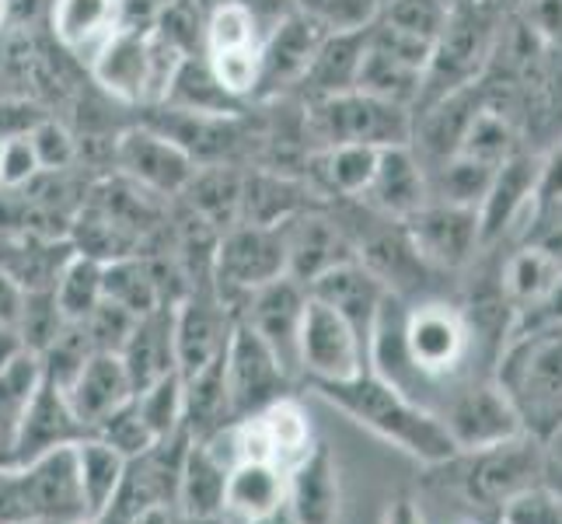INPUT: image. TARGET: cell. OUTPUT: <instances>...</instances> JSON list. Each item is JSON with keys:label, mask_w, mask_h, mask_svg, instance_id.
Returning a JSON list of instances; mask_svg holds the SVG:
<instances>
[{"label": "cell", "mask_w": 562, "mask_h": 524, "mask_svg": "<svg viewBox=\"0 0 562 524\" xmlns=\"http://www.w3.org/2000/svg\"><path fill=\"white\" fill-rule=\"evenodd\" d=\"M307 388L328 405H336L353 423H360L363 431L387 441L402 455L423 461L426 469L448 461L458 451L448 426L374 371H363L350 381H322Z\"/></svg>", "instance_id": "6da1fadb"}, {"label": "cell", "mask_w": 562, "mask_h": 524, "mask_svg": "<svg viewBox=\"0 0 562 524\" xmlns=\"http://www.w3.org/2000/svg\"><path fill=\"white\" fill-rule=\"evenodd\" d=\"M434 472H440V487L472 511L475 524H496L517 493L549 482V444L520 431L486 448L454 451L448 461L434 465Z\"/></svg>", "instance_id": "7a4b0ae2"}, {"label": "cell", "mask_w": 562, "mask_h": 524, "mask_svg": "<svg viewBox=\"0 0 562 524\" xmlns=\"http://www.w3.org/2000/svg\"><path fill=\"white\" fill-rule=\"evenodd\" d=\"M493 378L514 405L520 431L541 444L562 434V322L517 328L496 357Z\"/></svg>", "instance_id": "3957f363"}, {"label": "cell", "mask_w": 562, "mask_h": 524, "mask_svg": "<svg viewBox=\"0 0 562 524\" xmlns=\"http://www.w3.org/2000/svg\"><path fill=\"white\" fill-rule=\"evenodd\" d=\"M186 56H192V53L179 49L154 25H147V29L123 25L88 60V74L109 99L123 102V105L150 109L168 99L171 81H176Z\"/></svg>", "instance_id": "277c9868"}, {"label": "cell", "mask_w": 562, "mask_h": 524, "mask_svg": "<svg viewBox=\"0 0 562 524\" xmlns=\"http://www.w3.org/2000/svg\"><path fill=\"white\" fill-rule=\"evenodd\" d=\"M301 123L312 150L339 144L402 147L413 141V109L374 99L360 88L301 102Z\"/></svg>", "instance_id": "5b68a950"}, {"label": "cell", "mask_w": 562, "mask_h": 524, "mask_svg": "<svg viewBox=\"0 0 562 524\" xmlns=\"http://www.w3.org/2000/svg\"><path fill=\"white\" fill-rule=\"evenodd\" d=\"M262 43L266 25L241 0H224L210 11L203 25V60L217 77V85L235 102H256L262 81Z\"/></svg>", "instance_id": "8992f818"}, {"label": "cell", "mask_w": 562, "mask_h": 524, "mask_svg": "<svg viewBox=\"0 0 562 524\" xmlns=\"http://www.w3.org/2000/svg\"><path fill=\"white\" fill-rule=\"evenodd\" d=\"M286 277V252H283V235L280 224H231L217 238L213 248V287L217 294L235 308L251 294L256 287Z\"/></svg>", "instance_id": "52a82bcc"}, {"label": "cell", "mask_w": 562, "mask_h": 524, "mask_svg": "<svg viewBox=\"0 0 562 524\" xmlns=\"http://www.w3.org/2000/svg\"><path fill=\"white\" fill-rule=\"evenodd\" d=\"M297 364L304 384L322 381H350L363 371H371L367 346L357 336V328L346 322L336 308L307 294L301 336H297Z\"/></svg>", "instance_id": "ba28073f"}, {"label": "cell", "mask_w": 562, "mask_h": 524, "mask_svg": "<svg viewBox=\"0 0 562 524\" xmlns=\"http://www.w3.org/2000/svg\"><path fill=\"white\" fill-rule=\"evenodd\" d=\"M112 165L115 175H123L126 182L140 186L144 192L158 200L182 197V189L196 175V161L189 158V150L176 144L168 133L154 130L150 123H133L120 137L112 141Z\"/></svg>", "instance_id": "9c48e42d"}, {"label": "cell", "mask_w": 562, "mask_h": 524, "mask_svg": "<svg viewBox=\"0 0 562 524\" xmlns=\"http://www.w3.org/2000/svg\"><path fill=\"white\" fill-rule=\"evenodd\" d=\"M416 256L440 274L443 280L469 274L472 263L482 256L479 238V210L426 200L409 221H402Z\"/></svg>", "instance_id": "30bf717a"}, {"label": "cell", "mask_w": 562, "mask_h": 524, "mask_svg": "<svg viewBox=\"0 0 562 524\" xmlns=\"http://www.w3.org/2000/svg\"><path fill=\"white\" fill-rule=\"evenodd\" d=\"M294 378L251 328L238 319L224 349V388L231 402V420H245L266 410L283 395H294Z\"/></svg>", "instance_id": "8fae6325"}, {"label": "cell", "mask_w": 562, "mask_h": 524, "mask_svg": "<svg viewBox=\"0 0 562 524\" xmlns=\"http://www.w3.org/2000/svg\"><path fill=\"white\" fill-rule=\"evenodd\" d=\"M77 444V441H74ZM74 444L53 448L25 465H11L22 508L29 521L46 524H88V508L77 479V458Z\"/></svg>", "instance_id": "7c38bea8"}, {"label": "cell", "mask_w": 562, "mask_h": 524, "mask_svg": "<svg viewBox=\"0 0 562 524\" xmlns=\"http://www.w3.org/2000/svg\"><path fill=\"white\" fill-rule=\"evenodd\" d=\"M235 322L238 312L217 294L213 280L192 283L176 301V371L192 378L210 367L227 349Z\"/></svg>", "instance_id": "4fadbf2b"}, {"label": "cell", "mask_w": 562, "mask_h": 524, "mask_svg": "<svg viewBox=\"0 0 562 524\" xmlns=\"http://www.w3.org/2000/svg\"><path fill=\"white\" fill-rule=\"evenodd\" d=\"M307 304V287H301L290 277H277L262 287H256L245 301L238 304V319L256 333L283 364V371L301 381V364H297V336H301V319Z\"/></svg>", "instance_id": "5bb4252c"}, {"label": "cell", "mask_w": 562, "mask_h": 524, "mask_svg": "<svg viewBox=\"0 0 562 524\" xmlns=\"http://www.w3.org/2000/svg\"><path fill=\"white\" fill-rule=\"evenodd\" d=\"M280 235L286 252V277L297 280L301 287H312L333 266L357 259L350 235H346V227L328 203L294 213V218L280 224Z\"/></svg>", "instance_id": "9a60e30c"}, {"label": "cell", "mask_w": 562, "mask_h": 524, "mask_svg": "<svg viewBox=\"0 0 562 524\" xmlns=\"http://www.w3.org/2000/svg\"><path fill=\"white\" fill-rule=\"evenodd\" d=\"M437 420L448 426L458 451L486 448V444L520 434V420L514 413V405L507 402V395H503V388L496 384L493 375L464 381L458 392L440 405Z\"/></svg>", "instance_id": "2e32d148"}, {"label": "cell", "mask_w": 562, "mask_h": 524, "mask_svg": "<svg viewBox=\"0 0 562 524\" xmlns=\"http://www.w3.org/2000/svg\"><path fill=\"white\" fill-rule=\"evenodd\" d=\"M541 161L531 154L517 150L503 161L493 175L486 197L479 203V238L482 252L496 248L503 238L520 231V224H535V189H538Z\"/></svg>", "instance_id": "e0dca14e"}, {"label": "cell", "mask_w": 562, "mask_h": 524, "mask_svg": "<svg viewBox=\"0 0 562 524\" xmlns=\"http://www.w3.org/2000/svg\"><path fill=\"white\" fill-rule=\"evenodd\" d=\"M322 38H325V29L294 8H290L283 18H277V22L266 29L262 81H259L256 102H277L286 91H297L301 77H304L307 64H312Z\"/></svg>", "instance_id": "ac0fdd59"}, {"label": "cell", "mask_w": 562, "mask_h": 524, "mask_svg": "<svg viewBox=\"0 0 562 524\" xmlns=\"http://www.w3.org/2000/svg\"><path fill=\"white\" fill-rule=\"evenodd\" d=\"M81 437H88V431L67 405V395L53 381L43 378V384H38V392L25 405V413L11 434L8 465H25L38 455L64 448V444H74Z\"/></svg>", "instance_id": "d6986e66"}, {"label": "cell", "mask_w": 562, "mask_h": 524, "mask_svg": "<svg viewBox=\"0 0 562 524\" xmlns=\"http://www.w3.org/2000/svg\"><path fill=\"white\" fill-rule=\"evenodd\" d=\"M307 294L325 301L328 308H336V312L357 328V336L367 346V360H371V333L392 290H387L360 259H346L328 269V274H322L307 287Z\"/></svg>", "instance_id": "ffe728a7"}, {"label": "cell", "mask_w": 562, "mask_h": 524, "mask_svg": "<svg viewBox=\"0 0 562 524\" xmlns=\"http://www.w3.org/2000/svg\"><path fill=\"white\" fill-rule=\"evenodd\" d=\"M426 200H430V189H426V168L419 165L413 147L402 144V147L381 150L374 179L357 203L381 213V218H387V221H409Z\"/></svg>", "instance_id": "44dd1931"}, {"label": "cell", "mask_w": 562, "mask_h": 524, "mask_svg": "<svg viewBox=\"0 0 562 524\" xmlns=\"http://www.w3.org/2000/svg\"><path fill=\"white\" fill-rule=\"evenodd\" d=\"M286 511L297 524H339V469L328 444H315L294 469H286Z\"/></svg>", "instance_id": "7402d4cb"}, {"label": "cell", "mask_w": 562, "mask_h": 524, "mask_svg": "<svg viewBox=\"0 0 562 524\" xmlns=\"http://www.w3.org/2000/svg\"><path fill=\"white\" fill-rule=\"evenodd\" d=\"M64 395H67V405L74 410V416L81 420L85 431L91 434L109 413H115L123 402L133 399V384L123 367V357L94 349L81 371L74 375V381L64 388Z\"/></svg>", "instance_id": "603a6c76"}, {"label": "cell", "mask_w": 562, "mask_h": 524, "mask_svg": "<svg viewBox=\"0 0 562 524\" xmlns=\"http://www.w3.org/2000/svg\"><path fill=\"white\" fill-rule=\"evenodd\" d=\"M49 29L64 53L88 60L123 29V0H53Z\"/></svg>", "instance_id": "cb8c5ba5"}, {"label": "cell", "mask_w": 562, "mask_h": 524, "mask_svg": "<svg viewBox=\"0 0 562 524\" xmlns=\"http://www.w3.org/2000/svg\"><path fill=\"white\" fill-rule=\"evenodd\" d=\"M381 150L384 147H367V144L322 147L307 154L304 175L325 203H357L374 179Z\"/></svg>", "instance_id": "d4e9b609"}, {"label": "cell", "mask_w": 562, "mask_h": 524, "mask_svg": "<svg viewBox=\"0 0 562 524\" xmlns=\"http://www.w3.org/2000/svg\"><path fill=\"white\" fill-rule=\"evenodd\" d=\"M374 25V22H371ZM367 29H346V32H325V38L318 43L312 64H307L301 85H297V99H325V94H339V91H353L357 77H360V64L367 53Z\"/></svg>", "instance_id": "484cf974"}, {"label": "cell", "mask_w": 562, "mask_h": 524, "mask_svg": "<svg viewBox=\"0 0 562 524\" xmlns=\"http://www.w3.org/2000/svg\"><path fill=\"white\" fill-rule=\"evenodd\" d=\"M120 357L133 392L176 371V304H161L158 312L140 315Z\"/></svg>", "instance_id": "4316f807"}, {"label": "cell", "mask_w": 562, "mask_h": 524, "mask_svg": "<svg viewBox=\"0 0 562 524\" xmlns=\"http://www.w3.org/2000/svg\"><path fill=\"white\" fill-rule=\"evenodd\" d=\"M286 472L269 461H235L224 482L221 514L231 524H256L283 508Z\"/></svg>", "instance_id": "83f0119b"}, {"label": "cell", "mask_w": 562, "mask_h": 524, "mask_svg": "<svg viewBox=\"0 0 562 524\" xmlns=\"http://www.w3.org/2000/svg\"><path fill=\"white\" fill-rule=\"evenodd\" d=\"M241 189L245 171L238 165H200L179 200H186V210L224 235L241 218Z\"/></svg>", "instance_id": "f1b7e54d"}, {"label": "cell", "mask_w": 562, "mask_h": 524, "mask_svg": "<svg viewBox=\"0 0 562 524\" xmlns=\"http://www.w3.org/2000/svg\"><path fill=\"white\" fill-rule=\"evenodd\" d=\"M224 482H227V465L213 455L203 441H192L186 461H182V476H179V490H176V511L182 521H196V517H213L224 508Z\"/></svg>", "instance_id": "f546056e"}, {"label": "cell", "mask_w": 562, "mask_h": 524, "mask_svg": "<svg viewBox=\"0 0 562 524\" xmlns=\"http://www.w3.org/2000/svg\"><path fill=\"white\" fill-rule=\"evenodd\" d=\"M102 298L115 301L137 319L158 312L161 304H171L165 298L158 269H154V263L144 259L140 252H137V256H123V259L102 263Z\"/></svg>", "instance_id": "4dcf8cb0"}, {"label": "cell", "mask_w": 562, "mask_h": 524, "mask_svg": "<svg viewBox=\"0 0 562 524\" xmlns=\"http://www.w3.org/2000/svg\"><path fill=\"white\" fill-rule=\"evenodd\" d=\"M74 458H77V479H81L85 508H88V521H91L109 508L115 493H120L126 458L94 434L74 444Z\"/></svg>", "instance_id": "1f68e13d"}, {"label": "cell", "mask_w": 562, "mask_h": 524, "mask_svg": "<svg viewBox=\"0 0 562 524\" xmlns=\"http://www.w3.org/2000/svg\"><path fill=\"white\" fill-rule=\"evenodd\" d=\"M423 70L409 67L395 60V56H387L384 49H378L371 43V32H367V53H363V64H360V77H357V88L374 94V99H384V102H395V105H405L413 109L419 105V94H423Z\"/></svg>", "instance_id": "d6a6232c"}, {"label": "cell", "mask_w": 562, "mask_h": 524, "mask_svg": "<svg viewBox=\"0 0 562 524\" xmlns=\"http://www.w3.org/2000/svg\"><path fill=\"white\" fill-rule=\"evenodd\" d=\"M496 168L499 165H486L479 158H469V154H454V158L426 168V189H430V200H437V203L479 210Z\"/></svg>", "instance_id": "836d02e7"}, {"label": "cell", "mask_w": 562, "mask_h": 524, "mask_svg": "<svg viewBox=\"0 0 562 524\" xmlns=\"http://www.w3.org/2000/svg\"><path fill=\"white\" fill-rule=\"evenodd\" d=\"M53 294L67 322H85L102 301V263L74 252L60 274H56Z\"/></svg>", "instance_id": "e575fe53"}, {"label": "cell", "mask_w": 562, "mask_h": 524, "mask_svg": "<svg viewBox=\"0 0 562 524\" xmlns=\"http://www.w3.org/2000/svg\"><path fill=\"white\" fill-rule=\"evenodd\" d=\"M38 384H43V364H38V354H32V349H22L0 371V434L8 441V451H11L14 426L22 420L32 395L38 392Z\"/></svg>", "instance_id": "d590c367"}, {"label": "cell", "mask_w": 562, "mask_h": 524, "mask_svg": "<svg viewBox=\"0 0 562 524\" xmlns=\"http://www.w3.org/2000/svg\"><path fill=\"white\" fill-rule=\"evenodd\" d=\"M458 154H469V158H479L486 165H503L510 154H517V133L507 115L482 102L475 120L469 123V133H464Z\"/></svg>", "instance_id": "8d00e7d4"}, {"label": "cell", "mask_w": 562, "mask_h": 524, "mask_svg": "<svg viewBox=\"0 0 562 524\" xmlns=\"http://www.w3.org/2000/svg\"><path fill=\"white\" fill-rule=\"evenodd\" d=\"M133 405H137V413L144 416L154 441L171 437L182 426V375L171 371L161 381L133 392Z\"/></svg>", "instance_id": "74e56055"}, {"label": "cell", "mask_w": 562, "mask_h": 524, "mask_svg": "<svg viewBox=\"0 0 562 524\" xmlns=\"http://www.w3.org/2000/svg\"><path fill=\"white\" fill-rule=\"evenodd\" d=\"M451 18V0H381L378 22L413 32L426 43H437L440 32L448 29Z\"/></svg>", "instance_id": "f35d334b"}, {"label": "cell", "mask_w": 562, "mask_h": 524, "mask_svg": "<svg viewBox=\"0 0 562 524\" xmlns=\"http://www.w3.org/2000/svg\"><path fill=\"white\" fill-rule=\"evenodd\" d=\"M67 325L60 304H56L53 287L46 290H25L22 301V315H18V336L32 349V354H43V349L56 339V333Z\"/></svg>", "instance_id": "ab89813d"}, {"label": "cell", "mask_w": 562, "mask_h": 524, "mask_svg": "<svg viewBox=\"0 0 562 524\" xmlns=\"http://www.w3.org/2000/svg\"><path fill=\"white\" fill-rule=\"evenodd\" d=\"M29 141L43 171L64 175L81 161V141H77L74 130L56 120V115H46V120L29 133Z\"/></svg>", "instance_id": "60d3db41"}, {"label": "cell", "mask_w": 562, "mask_h": 524, "mask_svg": "<svg viewBox=\"0 0 562 524\" xmlns=\"http://www.w3.org/2000/svg\"><path fill=\"white\" fill-rule=\"evenodd\" d=\"M290 8L312 18L325 32L367 29L378 18L381 0H290Z\"/></svg>", "instance_id": "b9f144b4"}, {"label": "cell", "mask_w": 562, "mask_h": 524, "mask_svg": "<svg viewBox=\"0 0 562 524\" xmlns=\"http://www.w3.org/2000/svg\"><path fill=\"white\" fill-rule=\"evenodd\" d=\"M91 434L99 441H105V444H112V448L120 451L123 458H137V455L150 451L154 444H158V441H154V434L147 431L144 416L137 413V405H133V399L123 402L115 413H109Z\"/></svg>", "instance_id": "7bdbcfd3"}, {"label": "cell", "mask_w": 562, "mask_h": 524, "mask_svg": "<svg viewBox=\"0 0 562 524\" xmlns=\"http://www.w3.org/2000/svg\"><path fill=\"white\" fill-rule=\"evenodd\" d=\"M496 524H562V497L549 482H538V487L517 493L499 511Z\"/></svg>", "instance_id": "ee69618b"}, {"label": "cell", "mask_w": 562, "mask_h": 524, "mask_svg": "<svg viewBox=\"0 0 562 524\" xmlns=\"http://www.w3.org/2000/svg\"><path fill=\"white\" fill-rule=\"evenodd\" d=\"M85 333L91 339L94 349H105V354H120V349L126 346L133 325H137V315H130L126 308H120L115 301H99V308L81 322Z\"/></svg>", "instance_id": "f6af8a7d"}, {"label": "cell", "mask_w": 562, "mask_h": 524, "mask_svg": "<svg viewBox=\"0 0 562 524\" xmlns=\"http://www.w3.org/2000/svg\"><path fill=\"white\" fill-rule=\"evenodd\" d=\"M38 175H43V168H38L29 133L25 137L0 141V186H4V192H18L32 186Z\"/></svg>", "instance_id": "bcb514c9"}, {"label": "cell", "mask_w": 562, "mask_h": 524, "mask_svg": "<svg viewBox=\"0 0 562 524\" xmlns=\"http://www.w3.org/2000/svg\"><path fill=\"white\" fill-rule=\"evenodd\" d=\"M46 115H53V112H46L32 99H22V94H0V141L25 137V133H32Z\"/></svg>", "instance_id": "7dc6e473"}, {"label": "cell", "mask_w": 562, "mask_h": 524, "mask_svg": "<svg viewBox=\"0 0 562 524\" xmlns=\"http://www.w3.org/2000/svg\"><path fill=\"white\" fill-rule=\"evenodd\" d=\"M22 301H25V290L18 287L4 269H0V325H18Z\"/></svg>", "instance_id": "c3c4849f"}, {"label": "cell", "mask_w": 562, "mask_h": 524, "mask_svg": "<svg viewBox=\"0 0 562 524\" xmlns=\"http://www.w3.org/2000/svg\"><path fill=\"white\" fill-rule=\"evenodd\" d=\"M381 524H426L423 521V511H419V503L409 500V497H395L392 503H387V511H384V521Z\"/></svg>", "instance_id": "681fc988"}, {"label": "cell", "mask_w": 562, "mask_h": 524, "mask_svg": "<svg viewBox=\"0 0 562 524\" xmlns=\"http://www.w3.org/2000/svg\"><path fill=\"white\" fill-rule=\"evenodd\" d=\"M130 524H179V511L171 503H150V508L133 514Z\"/></svg>", "instance_id": "f907efd6"}, {"label": "cell", "mask_w": 562, "mask_h": 524, "mask_svg": "<svg viewBox=\"0 0 562 524\" xmlns=\"http://www.w3.org/2000/svg\"><path fill=\"white\" fill-rule=\"evenodd\" d=\"M22 349H29L25 343H22V336H18V328L14 325H0V371L22 354Z\"/></svg>", "instance_id": "816d5d0a"}, {"label": "cell", "mask_w": 562, "mask_h": 524, "mask_svg": "<svg viewBox=\"0 0 562 524\" xmlns=\"http://www.w3.org/2000/svg\"><path fill=\"white\" fill-rule=\"evenodd\" d=\"M256 524H297L294 517H290V511H286V503H283V508L280 511H273V514H269V517H262V521H256Z\"/></svg>", "instance_id": "f5cc1de1"}, {"label": "cell", "mask_w": 562, "mask_h": 524, "mask_svg": "<svg viewBox=\"0 0 562 524\" xmlns=\"http://www.w3.org/2000/svg\"><path fill=\"white\" fill-rule=\"evenodd\" d=\"M11 14H14V0H0V32L8 29L11 22Z\"/></svg>", "instance_id": "db71d44e"}, {"label": "cell", "mask_w": 562, "mask_h": 524, "mask_svg": "<svg viewBox=\"0 0 562 524\" xmlns=\"http://www.w3.org/2000/svg\"><path fill=\"white\" fill-rule=\"evenodd\" d=\"M179 524H231V521L224 514H213V517H196V521H182L179 517Z\"/></svg>", "instance_id": "11a10c76"}, {"label": "cell", "mask_w": 562, "mask_h": 524, "mask_svg": "<svg viewBox=\"0 0 562 524\" xmlns=\"http://www.w3.org/2000/svg\"><path fill=\"white\" fill-rule=\"evenodd\" d=\"M0 524H46V521H0Z\"/></svg>", "instance_id": "9f6ffc18"}, {"label": "cell", "mask_w": 562, "mask_h": 524, "mask_svg": "<svg viewBox=\"0 0 562 524\" xmlns=\"http://www.w3.org/2000/svg\"><path fill=\"white\" fill-rule=\"evenodd\" d=\"M0 192H4V186H0Z\"/></svg>", "instance_id": "6f0895ef"}]
</instances>
